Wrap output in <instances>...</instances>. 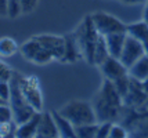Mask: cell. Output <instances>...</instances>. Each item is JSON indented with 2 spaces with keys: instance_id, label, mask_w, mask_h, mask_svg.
<instances>
[{
  "instance_id": "cell-1",
  "label": "cell",
  "mask_w": 148,
  "mask_h": 138,
  "mask_svg": "<svg viewBox=\"0 0 148 138\" xmlns=\"http://www.w3.org/2000/svg\"><path fill=\"white\" fill-rule=\"evenodd\" d=\"M75 35V39H76L77 47H79V51H80V57H83L89 64H93V57H94V47L98 37H100V33L97 32V29L94 28V24L91 21V17H86L82 24L77 27Z\"/></svg>"
},
{
  "instance_id": "cell-2",
  "label": "cell",
  "mask_w": 148,
  "mask_h": 138,
  "mask_svg": "<svg viewBox=\"0 0 148 138\" xmlns=\"http://www.w3.org/2000/svg\"><path fill=\"white\" fill-rule=\"evenodd\" d=\"M58 112L68 119L73 126L90 124L98 122L94 106L86 101H79V99L69 101Z\"/></svg>"
},
{
  "instance_id": "cell-3",
  "label": "cell",
  "mask_w": 148,
  "mask_h": 138,
  "mask_svg": "<svg viewBox=\"0 0 148 138\" xmlns=\"http://www.w3.org/2000/svg\"><path fill=\"white\" fill-rule=\"evenodd\" d=\"M11 84V97H10V106L13 109V119L17 124H22L26 120L32 118L36 113V111L29 105V102L25 99L24 94L21 91L19 87L18 75H13V77L10 80Z\"/></svg>"
},
{
  "instance_id": "cell-4",
  "label": "cell",
  "mask_w": 148,
  "mask_h": 138,
  "mask_svg": "<svg viewBox=\"0 0 148 138\" xmlns=\"http://www.w3.org/2000/svg\"><path fill=\"white\" fill-rule=\"evenodd\" d=\"M19 87L21 91L24 94L25 99L29 102V105L32 106L36 112H42L43 108V95L40 91V86L39 80L36 76H19Z\"/></svg>"
},
{
  "instance_id": "cell-5",
  "label": "cell",
  "mask_w": 148,
  "mask_h": 138,
  "mask_svg": "<svg viewBox=\"0 0 148 138\" xmlns=\"http://www.w3.org/2000/svg\"><path fill=\"white\" fill-rule=\"evenodd\" d=\"M91 21L94 24V28L97 32L103 36L111 35V33H119V32H127V25H125L119 18L104 11H97L91 14Z\"/></svg>"
},
{
  "instance_id": "cell-6",
  "label": "cell",
  "mask_w": 148,
  "mask_h": 138,
  "mask_svg": "<svg viewBox=\"0 0 148 138\" xmlns=\"http://www.w3.org/2000/svg\"><path fill=\"white\" fill-rule=\"evenodd\" d=\"M145 54L147 53H145V48H144V46L141 44V41H138L134 36H132V35L127 33L126 40H125V46H123V50H122V54H121V57H119V59L122 61L123 65L129 69L134 62H137V61L141 58V57H144Z\"/></svg>"
},
{
  "instance_id": "cell-7",
  "label": "cell",
  "mask_w": 148,
  "mask_h": 138,
  "mask_svg": "<svg viewBox=\"0 0 148 138\" xmlns=\"http://www.w3.org/2000/svg\"><path fill=\"white\" fill-rule=\"evenodd\" d=\"M40 41V44L49 50L54 59L62 61L65 53V37L64 36H57V35H39L35 36Z\"/></svg>"
},
{
  "instance_id": "cell-8",
  "label": "cell",
  "mask_w": 148,
  "mask_h": 138,
  "mask_svg": "<svg viewBox=\"0 0 148 138\" xmlns=\"http://www.w3.org/2000/svg\"><path fill=\"white\" fill-rule=\"evenodd\" d=\"M100 69H101V73L104 75V77L110 80H116L122 76L129 75V71L122 64V61L119 58L111 57V55L100 65Z\"/></svg>"
},
{
  "instance_id": "cell-9",
  "label": "cell",
  "mask_w": 148,
  "mask_h": 138,
  "mask_svg": "<svg viewBox=\"0 0 148 138\" xmlns=\"http://www.w3.org/2000/svg\"><path fill=\"white\" fill-rule=\"evenodd\" d=\"M98 98H101L104 102H107V104H110L111 106H114V108H121L123 102V98L122 95L119 94V91L116 90L115 84H114V82L110 79H105L103 82V86H101V90L98 92V95H97Z\"/></svg>"
},
{
  "instance_id": "cell-10",
  "label": "cell",
  "mask_w": 148,
  "mask_h": 138,
  "mask_svg": "<svg viewBox=\"0 0 148 138\" xmlns=\"http://www.w3.org/2000/svg\"><path fill=\"white\" fill-rule=\"evenodd\" d=\"M36 137L38 138H57V137H60V133H58V128H57V124H56V120H54L53 113H50V112L42 113Z\"/></svg>"
},
{
  "instance_id": "cell-11",
  "label": "cell",
  "mask_w": 148,
  "mask_h": 138,
  "mask_svg": "<svg viewBox=\"0 0 148 138\" xmlns=\"http://www.w3.org/2000/svg\"><path fill=\"white\" fill-rule=\"evenodd\" d=\"M126 36H127V32L111 33V35L104 36V37H105V41H107V47H108V51H110L111 57H115V58H119V57H121L123 46H125Z\"/></svg>"
},
{
  "instance_id": "cell-12",
  "label": "cell",
  "mask_w": 148,
  "mask_h": 138,
  "mask_svg": "<svg viewBox=\"0 0 148 138\" xmlns=\"http://www.w3.org/2000/svg\"><path fill=\"white\" fill-rule=\"evenodd\" d=\"M40 116H42V112H36L29 120H26L25 123L19 124L18 128H17V133H15V137L17 138L36 137V134H38L39 122H40Z\"/></svg>"
},
{
  "instance_id": "cell-13",
  "label": "cell",
  "mask_w": 148,
  "mask_h": 138,
  "mask_svg": "<svg viewBox=\"0 0 148 138\" xmlns=\"http://www.w3.org/2000/svg\"><path fill=\"white\" fill-rule=\"evenodd\" d=\"M42 50H43V46L40 44V41H39L35 36H33L31 40L25 41L22 46L19 47V51L24 55V58L28 59V61H31V62H33V64L36 62V59H38L39 54L42 53Z\"/></svg>"
},
{
  "instance_id": "cell-14",
  "label": "cell",
  "mask_w": 148,
  "mask_h": 138,
  "mask_svg": "<svg viewBox=\"0 0 148 138\" xmlns=\"http://www.w3.org/2000/svg\"><path fill=\"white\" fill-rule=\"evenodd\" d=\"M53 116L56 120V124H57L58 133H60V137L64 138H75L76 137V133H75V126L72 124L68 119L62 116L58 111H53Z\"/></svg>"
},
{
  "instance_id": "cell-15",
  "label": "cell",
  "mask_w": 148,
  "mask_h": 138,
  "mask_svg": "<svg viewBox=\"0 0 148 138\" xmlns=\"http://www.w3.org/2000/svg\"><path fill=\"white\" fill-rule=\"evenodd\" d=\"M127 33L134 36L138 41H141V44L145 48V53L148 55V24L145 21L134 22L132 25H127Z\"/></svg>"
},
{
  "instance_id": "cell-16",
  "label": "cell",
  "mask_w": 148,
  "mask_h": 138,
  "mask_svg": "<svg viewBox=\"0 0 148 138\" xmlns=\"http://www.w3.org/2000/svg\"><path fill=\"white\" fill-rule=\"evenodd\" d=\"M129 76L132 79H136L138 82H145L148 79V55L145 54L144 57L138 59L130 66L129 69Z\"/></svg>"
},
{
  "instance_id": "cell-17",
  "label": "cell",
  "mask_w": 148,
  "mask_h": 138,
  "mask_svg": "<svg viewBox=\"0 0 148 138\" xmlns=\"http://www.w3.org/2000/svg\"><path fill=\"white\" fill-rule=\"evenodd\" d=\"M64 37H65V53L62 62L72 64L80 57V51H79V47H77L76 39H75L73 33L72 35H65Z\"/></svg>"
},
{
  "instance_id": "cell-18",
  "label": "cell",
  "mask_w": 148,
  "mask_h": 138,
  "mask_svg": "<svg viewBox=\"0 0 148 138\" xmlns=\"http://www.w3.org/2000/svg\"><path fill=\"white\" fill-rule=\"evenodd\" d=\"M110 57V51L107 47V41L103 35H100V37L97 40L96 47H94V57H93V65L100 66L105 59Z\"/></svg>"
},
{
  "instance_id": "cell-19",
  "label": "cell",
  "mask_w": 148,
  "mask_h": 138,
  "mask_svg": "<svg viewBox=\"0 0 148 138\" xmlns=\"http://www.w3.org/2000/svg\"><path fill=\"white\" fill-rule=\"evenodd\" d=\"M19 50L18 43L13 37H1L0 39V58L13 57L14 54Z\"/></svg>"
},
{
  "instance_id": "cell-20",
  "label": "cell",
  "mask_w": 148,
  "mask_h": 138,
  "mask_svg": "<svg viewBox=\"0 0 148 138\" xmlns=\"http://www.w3.org/2000/svg\"><path fill=\"white\" fill-rule=\"evenodd\" d=\"M98 123H90V124L75 126V133L79 138H94L97 135Z\"/></svg>"
},
{
  "instance_id": "cell-21",
  "label": "cell",
  "mask_w": 148,
  "mask_h": 138,
  "mask_svg": "<svg viewBox=\"0 0 148 138\" xmlns=\"http://www.w3.org/2000/svg\"><path fill=\"white\" fill-rule=\"evenodd\" d=\"M18 124L14 122V120H8L0 124V137L1 138H11L15 137V133H17Z\"/></svg>"
},
{
  "instance_id": "cell-22",
  "label": "cell",
  "mask_w": 148,
  "mask_h": 138,
  "mask_svg": "<svg viewBox=\"0 0 148 138\" xmlns=\"http://www.w3.org/2000/svg\"><path fill=\"white\" fill-rule=\"evenodd\" d=\"M7 7H8V18L11 20H15L21 14H24L21 0H7Z\"/></svg>"
},
{
  "instance_id": "cell-23",
  "label": "cell",
  "mask_w": 148,
  "mask_h": 138,
  "mask_svg": "<svg viewBox=\"0 0 148 138\" xmlns=\"http://www.w3.org/2000/svg\"><path fill=\"white\" fill-rule=\"evenodd\" d=\"M112 122L111 120H107V122H101L98 124V128H97V135L96 138H107L110 137L111 133V127H112Z\"/></svg>"
},
{
  "instance_id": "cell-24",
  "label": "cell",
  "mask_w": 148,
  "mask_h": 138,
  "mask_svg": "<svg viewBox=\"0 0 148 138\" xmlns=\"http://www.w3.org/2000/svg\"><path fill=\"white\" fill-rule=\"evenodd\" d=\"M8 120H14L11 106L8 104H0V124L4 122H8Z\"/></svg>"
},
{
  "instance_id": "cell-25",
  "label": "cell",
  "mask_w": 148,
  "mask_h": 138,
  "mask_svg": "<svg viewBox=\"0 0 148 138\" xmlns=\"http://www.w3.org/2000/svg\"><path fill=\"white\" fill-rule=\"evenodd\" d=\"M13 71L11 68L4 64L3 61H0V82H10L13 77Z\"/></svg>"
},
{
  "instance_id": "cell-26",
  "label": "cell",
  "mask_w": 148,
  "mask_h": 138,
  "mask_svg": "<svg viewBox=\"0 0 148 138\" xmlns=\"http://www.w3.org/2000/svg\"><path fill=\"white\" fill-rule=\"evenodd\" d=\"M11 97V84L10 82H0V98L6 102H10Z\"/></svg>"
},
{
  "instance_id": "cell-27",
  "label": "cell",
  "mask_w": 148,
  "mask_h": 138,
  "mask_svg": "<svg viewBox=\"0 0 148 138\" xmlns=\"http://www.w3.org/2000/svg\"><path fill=\"white\" fill-rule=\"evenodd\" d=\"M127 137V131L119 124H112L110 133V138H126Z\"/></svg>"
},
{
  "instance_id": "cell-28",
  "label": "cell",
  "mask_w": 148,
  "mask_h": 138,
  "mask_svg": "<svg viewBox=\"0 0 148 138\" xmlns=\"http://www.w3.org/2000/svg\"><path fill=\"white\" fill-rule=\"evenodd\" d=\"M22 3V11L24 14H29L32 13L33 10L38 6V0H21Z\"/></svg>"
},
{
  "instance_id": "cell-29",
  "label": "cell",
  "mask_w": 148,
  "mask_h": 138,
  "mask_svg": "<svg viewBox=\"0 0 148 138\" xmlns=\"http://www.w3.org/2000/svg\"><path fill=\"white\" fill-rule=\"evenodd\" d=\"M0 17H8L7 0H0Z\"/></svg>"
},
{
  "instance_id": "cell-30",
  "label": "cell",
  "mask_w": 148,
  "mask_h": 138,
  "mask_svg": "<svg viewBox=\"0 0 148 138\" xmlns=\"http://www.w3.org/2000/svg\"><path fill=\"white\" fill-rule=\"evenodd\" d=\"M125 4H137V3H141L143 0H121Z\"/></svg>"
},
{
  "instance_id": "cell-31",
  "label": "cell",
  "mask_w": 148,
  "mask_h": 138,
  "mask_svg": "<svg viewBox=\"0 0 148 138\" xmlns=\"http://www.w3.org/2000/svg\"><path fill=\"white\" fill-rule=\"evenodd\" d=\"M144 21L148 24V3H147V6H145V10H144Z\"/></svg>"
},
{
  "instance_id": "cell-32",
  "label": "cell",
  "mask_w": 148,
  "mask_h": 138,
  "mask_svg": "<svg viewBox=\"0 0 148 138\" xmlns=\"http://www.w3.org/2000/svg\"><path fill=\"white\" fill-rule=\"evenodd\" d=\"M143 87H144L145 92H148V79L145 80V82H143Z\"/></svg>"
},
{
  "instance_id": "cell-33",
  "label": "cell",
  "mask_w": 148,
  "mask_h": 138,
  "mask_svg": "<svg viewBox=\"0 0 148 138\" xmlns=\"http://www.w3.org/2000/svg\"><path fill=\"white\" fill-rule=\"evenodd\" d=\"M0 104H8V102H6V101H3V99L0 98Z\"/></svg>"
},
{
  "instance_id": "cell-34",
  "label": "cell",
  "mask_w": 148,
  "mask_h": 138,
  "mask_svg": "<svg viewBox=\"0 0 148 138\" xmlns=\"http://www.w3.org/2000/svg\"><path fill=\"white\" fill-rule=\"evenodd\" d=\"M0 138H1V137H0Z\"/></svg>"
},
{
  "instance_id": "cell-35",
  "label": "cell",
  "mask_w": 148,
  "mask_h": 138,
  "mask_svg": "<svg viewBox=\"0 0 148 138\" xmlns=\"http://www.w3.org/2000/svg\"><path fill=\"white\" fill-rule=\"evenodd\" d=\"M147 1H148V0H147Z\"/></svg>"
}]
</instances>
